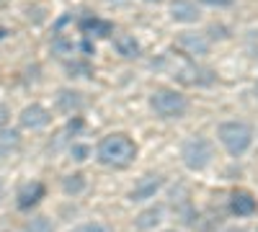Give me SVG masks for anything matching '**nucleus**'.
Here are the masks:
<instances>
[{"label": "nucleus", "instance_id": "15", "mask_svg": "<svg viewBox=\"0 0 258 232\" xmlns=\"http://www.w3.org/2000/svg\"><path fill=\"white\" fill-rule=\"evenodd\" d=\"M18 144H21L18 132H13V129H0V160L11 158V155L18 150Z\"/></svg>", "mask_w": 258, "mask_h": 232}, {"label": "nucleus", "instance_id": "9", "mask_svg": "<svg viewBox=\"0 0 258 232\" xmlns=\"http://www.w3.org/2000/svg\"><path fill=\"white\" fill-rule=\"evenodd\" d=\"M163 186V178L160 176H142L140 178V183L132 188V201H145V199H153L155 196V191Z\"/></svg>", "mask_w": 258, "mask_h": 232}, {"label": "nucleus", "instance_id": "10", "mask_svg": "<svg viewBox=\"0 0 258 232\" xmlns=\"http://www.w3.org/2000/svg\"><path fill=\"white\" fill-rule=\"evenodd\" d=\"M170 16H173V21H181V24H194V21H199V8L194 0H173L170 3Z\"/></svg>", "mask_w": 258, "mask_h": 232}, {"label": "nucleus", "instance_id": "13", "mask_svg": "<svg viewBox=\"0 0 258 232\" xmlns=\"http://www.w3.org/2000/svg\"><path fill=\"white\" fill-rule=\"evenodd\" d=\"M114 47H116V52H119L121 57H126V59L140 57V41H137L132 34H116V36H114Z\"/></svg>", "mask_w": 258, "mask_h": 232}, {"label": "nucleus", "instance_id": "22", "mask_svg": "<svg viewBox=\"0 0 258 232\" xmlns=\"http://www.w3.org/2000/svg\"><path fill=\"white\" fill-rule=\"evenodd\" d=\"M3 124H6V106H0V129H3Z\"/></svg>", "mask_w": 258, "mask_h": 232}, {"label": "nucleus", "instance_id": "19", "mask_svg": "<svg viewBox=\"0 0 258 232\" xmlns=\"http://www.w3.org/2000/svg\"><path fill=\"white\" fill-rule=\"evenodd\" d=\"M70 232H109V229H106L103 224H98V222H88V224H80V227H75Z\"/></svg>", "mask_w": 258, "mask_h": 232}, {"label": "nucleus", "instance_id": "21", "mask_svg": "<svg viewBox=\"0 0 258 232\" xmlns=\"http://www.w3.org/2000/svg\"><path fill=\"white\" fill-rule=\"evenodd\" d=\"M202 3H207V6H217V8H225V6H230L232 0H202Z\"/></svg>", "mask_w": 258, "mask_h": 232}, {"label": "nucleus", "instance_id": "4", "mask_svg": "<svg viewBox=\"0 0 258 232\" xmlns=\"http://www.w3.org/2000/svg\"><path fill=\"white\" fill-rule=\"evenodd\" d=\"M150 106H153L155 114L163 116V119H178V116L186 114L188 101H186V96H181L178 91L163 88V91H155L153 96H150Z\"/></svg>", "mask_w": 258, "mask_h": 232}, {"label": "nucleus", "instance_id": "23", "mask_svg": "<svg viewBox=\"0 0 258 232\" xmlns=\"http://www.w3.org/2000/svg\"><path fill=\"white\" fill-rule=\"evenodd\" d=\"M225 232H243L240 227H230V229H225Z\"/></svg>", "mask_w": 258, "mask_h": 232}, {"label": "nucleus", "instance_id": "3", "mask_svg": "<svg viewBox=\"0 0 258 232\" xmlns=\"http://www.w3.org/2000/svg\"><path fill=\"white\" fill-rule=\"evenodd\" d=\"M217 137L230 155H243L253 142V129L245 121H225L217 129Z\"/></svg>", "mask_w": 258, "mask_h": 232}, {"label": "nucleus", "instance_id": "2", "mask_svg": "<svg viewBox=\"0 0 258 232\" xmlns=\"http://www.w3.org/2000/svg\"><path fill=\"white\" fill-rule=\"evenodd\" d=\"M137 158V144L126 134H109L98 144V160L111 168H126Z\"/></svg>", "mask_w": 258, "mask_h": 232}, {"label": "nucleus", "instance_id": "18", "mask_svg": "<svg viewBox=\"0 0 258 232\" xmlns=\"http://www.w3.org/2000/svg\"><path fill=\"white\" fill-rule=\"evenodd\" d=\"M64 191H68V194L83 191V176H70L68 181H64Z\"/></svg>", "mask_w": 258, "mask_h": 232}, {"label": "nucleus", "instance_id": "7", "mask_svg": "<svg viewBox=\"0 0 258 232\" xmlns=\"http://www.w3.org/2000/svg\"><path fill=\"white\" fill-rule=\"evenodd\" d=\"M178 47L188 57H204L209 52V39L204 34H197V31H186L178 36Z\"/></svg>", "mask_w": 258, "mask_h": 232}, {"label": "nucleus", "instance_id": "17", "mask_svg": "<svg viewBox=\"0 0 258 232\" xmlns=\"http://www.w3.org/2000/svg\"><path fill=\"white\" fill-rule=\"evenodd\" d=\"M24 232H52V224H49L47 217H34V219L24 227Z\"/></svg>", "mask_w": 258, "mask_h": 232}, {"label": "nucleus", "instance_id": "16", "mask_svg": "<svg viewBox=\"0 0 258 232\" xmlns=\"http://www.w3.org/2000/svg\"><path fill=\"white\" fill-rule=\"evenodd\" d=\"M158 222H160V209H158V206L137 217V227H140V229H147V227H153V224H158Z\"/></svg>", "mask_w": 258, "mask_h": 232}, {"label": "nucleus", "instance_id": "8", "mask_svg": "<svg viewBox=\"0 0 258 232\" xmlns=\"http://www.w3.org/2000/svg\"><path fill=\"white\" fill-rule=\"evenodd\" d=\"M41 199H44V186L39 181H29L18 188V209H31Z\"/></svg>", "mask_w": 258, "mask_h": 232}, {"label": "nucleus", "instance_id": "12", "mask_svg": "<svg viewBox=\"0 0 258 232\" xmlns=\"http://www.w3.org/2000/svg\"><path fill=\"white\" fill-rule=\"evenodd\" d=\"M230 206L238 217H250L255 212V199L248 191H235L232 199H230Z\"/></svg>", "mask_w": 258, "mask_h": 232}, {"label": "nucleus", "instance_id": "11", "mask_svg": "<svg viewBox=\"0 0 258 232\" xmlns=\"http://www.w3.org/2000/svg\"><path fill=\"white\" fill-rule=\"evenodd\" d=\"M78 26L83 34H91V36H111V31H114V26L109 21H103L98 16H83L78 21Z\"/></svg>", "mask_w": 258, "mask_h": 232}, {"label": "nucleus", "instance_id": "1", "mask_svg": "<svg viewBox=\"0 0 258 232\" xmlns=\"http://www.w3.org/2000/svg\"><path fill=\"white\" fill-rule=\"evenodd\" d=\"M158 67H160L163 72H168L170 78H176L178 83H183V86H209V83L214 80L212 70L199 67L194 59L181 57V54H176V52H165V54L158 59Z\"/></svg>", "mask_w": 258, "mask_h": 232}, {"label": "nucleus", "instance_id": "25", "mask_svg": "<svg viewBox=\"0 0 258 232\" xmlns=\"http://www.w3.org/2000/svg\"><path fill=\"white\" fill-rule=\"evenodd\" d=\"M0 199H3V181H0Z\"/></svg>", "mask_w": 258, "mask_h": 232}, {"label": "nucleus", "instance_id": "24", "mask_svg": "<svg viewBox=\"0 0 258 232\" xmlns=\"http://www.w3.org/2000/svg\"><path fill=\"white\" fill-rule=\"evenodd\" d=\"M6 34H8L6 29H0V39H6Z\"/></svg>", "mask_w": 258, "mask_h": 232}, {"label": "nucleus", "instance_id": "20", "mask_svg": "<svg viewBox=\"0 0 258 232\" xmlns=\"http://www.w3.org/2000/svg\"><path fill=\"white\" fill-rule=\"evenodd\" d=\"M70 152H73V158H75V160H85L91 150H88L85 144H73V150H70Z\"/></svg>", "mask_w": 258, "mask_h": 232}, {"label": "nucleus", "instance_id": "5", "mask_svg": "<svg viewBox=\"0 0 258 232\" xmlns=\"http://www.w3.org/2000/svg\"><path fill=\"white\" fill-rule=\"evenodd\" d=\"M181 158L186 163V168L191 171H202L212 163V142L204 137H188L181 147Z\"/></svg>", "mask_w": 258, "mask_h": 232}, {"label": "nucleus", "instance_id": "14", "mask_svg": "<svg viewBox=\"0 0 258 232\" xmlns=\"http://www.w3.org/2000/svg\"><path fill=\"white\" fill-rule=\"evenodd\" d=\"M57 106L64 114H73V111H80L83 109V98H80L78 91H59L57 93Z\"/></svg>", "mask_w": 258, "mask_h": 232}, {"label": "nucleus", "instance_id": "6", "mask_svg": "<svg viewBox=\"0 0 258 232\" xmlns=\"http://www.w3.org/2000/svg\"><path fill=\"white\" fill-rule=\"evenodd\" d=\"M49 111L44 106H39V103H31V106H26L24 111H21L18 121L24 129H44V126L49 124Z\"/></svg>", "mask_w": 258, "mask_h": 232}]
</instances>
